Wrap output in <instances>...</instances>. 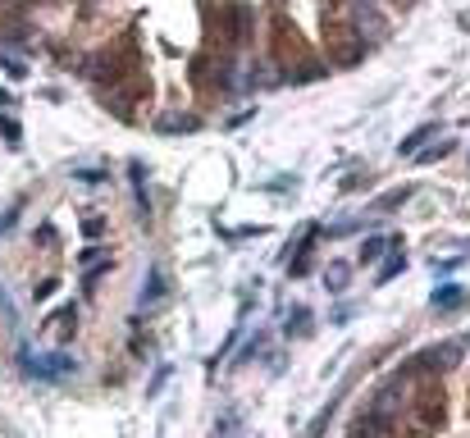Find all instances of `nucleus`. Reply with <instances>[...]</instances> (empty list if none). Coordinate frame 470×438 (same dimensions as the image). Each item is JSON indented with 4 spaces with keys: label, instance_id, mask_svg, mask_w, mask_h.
I'll return each mask as SVG.
<instances>
[{
    "label": "nucleus",
    "instance_id": "f257e3e1",
    "mask_svg": "<svg viewBox=\"0 0 470 438\" xmlns=\"http://www.w3.org/2000/svg\"><path fill=\"white\" fill-rule=\"evenodd\" d=\"M18 361H23V375L27 379H69L73 370H78V361H73V356H64V352H51V356H32V352H23L18 356Z\"/></svg>",
    "mask_w": 470,
    "mask_h": 438
},
{
    "label": "nucleus",
    "instance_id": "f03ea898",
    "mask_svg": "<svg viewBox=\"0 0 470 438\" xmlns=\"http://www.w3.org/2000/svg\"><path fill=\"white\" fill-rule=\"evenodd\" d=\"M457 356H462V347H457V343H438V347H429V352L420 356L416 365H429V370H452V365H457Z\"/></svg>",
    "mask_w": 470,
    "mask_h": 438
},
{
    "label": "nucleus",
    "instance_id": "7ed1b4c3",
    "mask_svg": "<svg viewBox=\"0 0 470 438\" xmlns=\"http://www.w3.org/2000/svg\"><path fill=\"white\" fill-rule=\"evenodd\" d=\"M425 142H438V123H420L416 133H407V138H402L397 151H402V155H420V146H425Z\"/></svg>",
    "mask_w": 470,
    "mask_h": 438
},
{
    "label": "nucleus",
    "instance_id": "20e7f679",
    "mask_svg": "<svg viewBox=\"0 0 470 438\" xmlns=\"http://www.w3.org/2000/svg\"><path fill=\"white\" fill-rule=\"evenodd\" d=\"M462 301H466V288H462V284H443V288H434L429 306H434V310H457Z\"/></svg>",
    "mask_w": 470,
    "mask_h": 438
},
{
    "label": "nucleus",
    "instance_id": "39448f33",
    "mask_svg": "<svg viewBox=\"0 0 470 438\" xmlns=\"http://www.w3.org/2000/svg\"><path fill=\"white\" fill-rule=\"evenodd\" d=\"M201 119L197 114H165V119H156V133H197Z\"/></svg>",
    "mask_w": 470,
    "mask_h": 438
},
{
    "label": "nucleus",
    "instance_id": "423d86ee",
    "mask_svg": "<svg viewBox=\"0 0 470 438\" xmlns=\"http://www.w3.org/2000/svg\"><path fill=\"white\" fill-rule=\"evenodd\" d=\"M132 192H137V210H142V215H147V210H151V197H147V169H142V164H132Z\"/></svg>",
    "mask_w": 470,
    "mask_h": 438
},
{
    "label": "nucleus",
    "instance_id": "0eeeda50",
    "mask_svg": "<svg viewBox=\"0 0 470 438\" xmlns=\"http://www.w3.org/2000/svg\"><path fill=\"white\" fill-rule=\"evenodd\" d=\"M160 297H165V274L151 269L147 274V292H142V306H151V301H160Z\"/></svg>",
    "mask_w": 470,
    "mask_h": 438
},
{
    "label": "nucleus",
    "instance_id": "6e6552de",
    "mask_svg": "<svg viewBox=\"0 0 470 438\" xmlns=\"http://www.w3.org/2000/svg\"><path fill=\"white\" fill-rule=\"evenodd\" d=\"M452 146H457L452 138H438L434 146H429V151H420V155H416V164H434V160H443V155L452 151Z\"/></svg>",
    "mask_w": 470,
    "mask_h": 438
},
{
    "label": "nucleus",
    "instance_id": "1a4fd4ad",
    "mask_svg": "<svg viewBox=\"0 0 470 438\" xmlns=\"http://www.w3.org/2000/svg\"><path fill=\"white\" fill-rule=\"evenodd\" d=\"M287 334H292V338L297 334H311V310H297V315L287 320Z\"/></svg>",
    "mask_w": 470,
    "mask_h": 438
},
{
    "label": "nucleus",
    "instance_id": "9d476101",
    "mask_svg": "<svg viewBox=\"0 0 470 438\" xmlns=\"http://www.w3.org/2000/svg\"><path fill=\"white\" fill-rule=\"evenodd\" d=\"M0 138H5L9 146H14V151H18V142H23V133H18V123L14 119H0Z\"/></svg>",
    "mask_w": 470,
    "mask_h": 438
},
{
    "label": "nucleus",
    "instance_id": "9b49d317",
    "mask_svg": "<svg viewBox=\"0 0 470 438\" xmlns=\"http://www.w3.org/2000/svg\"><path fill=\"white\" fill-rule=\"evenodd\" d=\"M383 247H388L383 238H370L366 247H361V260H366V265H370V260H379V251H383Z\"/></svg>",
    "mask_w": 470,
    "mask_h": 438
},
{
    "label": "nucleus",
    "instance_id": "f8f14e48",
    "mask_svg": "<svg viewBox=\"0 0 470 438\" xmlns=\"http://www.w3.org/2000/svg\"><path fill=\"white\" fill-rule=\"evenodd\" d=\"M0 64H5V73L14 78V83H23V78H27V64H23V60H9V55H5Z\"/></svg>",
    "mask_w": 470,
    "mask_h": 438
},
{
    "label": "nucleus",
    "instance_id": "ddd939ff",
    "mask_svg": "<svg viewBox=\"0 0 470 438\" xmlns=\"http://www.w3.org/2000/svg\"><path fill=\"white\" fill-rule=\"evenodd\" d=\"M324 284H329L333 292H338L342 284H347V265H333V269H329V274H324Z\"/></svg>",
    "mask_w": 470,
    "mask_h": 438
},
{
    "label": "nucleus",
    "instance_id": "4468645a",
    "mask_svg": "<svg viewBox=\"0 0 470 438\" xmlns=\"http://www.w3.org/2000/svg\"><path fill=\"white\" fill-rule=\"evenodd\" d=\"M397 269H402V256H392V260H388V265H383V274H379V284H388V279H392V274H397Z\"/></svg>",
    "mask_w": 470,
    "mask_h": 438
}]
</instances>
